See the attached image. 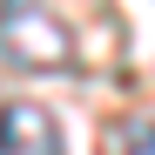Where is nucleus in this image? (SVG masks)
Here are the masks:
<instances>
[{
	"instance_id": "2",
	"label": "nucleus",
	"mask_w": 155,
	"mask_h": 155,
	"mask_svg": "<svg viewBox=\"0 0 155 155\" xmlns=\"http://www.w3.org/2000/svg\"><path fill=\"white\" fill-rule=\"evenodd\" d=\"M128 155H155V121H135V128H128Z\"/></svg>"
},
{
	"instance_id": "1",
	"label": "nucleus",
	"mask_w": 155,
	"mask_h": 155,
	"mask_svg": "<svg viewBox=\"0 0 155 155\" xmlns=\"http://www.w3.org/2000/svg\"><path fill=\"white\" fill-rule=\"evenodd\" d=\"M0 155H61V128L34 101H7L0 108Z\"/></svg>"
}]
</instances>
